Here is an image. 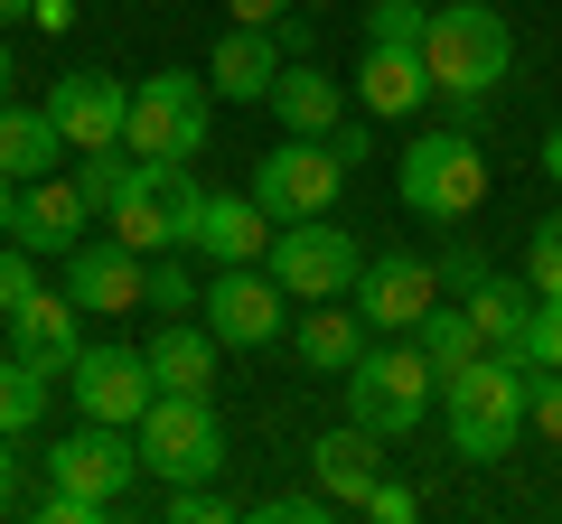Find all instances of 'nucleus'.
Listing matches in <instances>:
<instances>
[{
  "label": "nucleus",
  "instance_id": "nucleus-21",
  "mask_svg": "<svg viewBox=\"0 0 562 524\" xmlns=\"http://www.w3.org/2000/svg\"><path fill=\"white\" fill-rule=\"evenodd\" d=\"M469 319H479L487 356H525L535 365V282H497V272H487V282L469 291Z\"/></svg>",
  "mask_w": 562,
  "mask_h": 524
},
{
  "label": "nucleus",
  "instance_id": "nucleus-1",
  "mask_svg": "<svg viewBox=\"0 0 562 524\" xmlns=\"http://www.w3.org/2000/svg\"><path fill=\"white\" fill-rule=\"evenodd\" d=\"M422 66H431V94H441L450 113H479L506 84V66H516V38H506V20L487 0H450V10H431V29H422Z\"/></svg>",
  "mask_w": 562,
  "mask_h": 524
},
{
  "label": "nucleus",
  "instance_id": "nucleus-32",
  "mask_svg": "<svg viewBox=\"0 0 562 524\" xmlns=\"http://www.w3.org/2000/svg\"><path fill=\"white\" fill-rule=\"evenodd\" d=\"M525 282H535V300H562V206L535 225V243H525Z\"/></svg>",
  "mask_w": 562,
  "mask_h": 524
},
{
  "label": "nucleus",
  "instance_id": "nucleus-4",
  "mask_svg": "<svg viewBox=\"0 0 562 524\" xmlns=\"http://www.w3.org/2000/svg\"><path fill=\"white\" fill-rule=\"evenodd\" d=\"M394 187H403V206H413L422 225H469L487 206V160H479L469 132H422V141L403 150Z\"/></svg>",
  "mask_w": 562,
  "mask_h": 524
},
{
  "label": "nucleus",
  "instance_id": "nucleus-15",
  "mask_svg": "<svg viewBox=\"0 0 562 524\" xmlns=\"http://www.w3.org/2000/svg\"><path fill=\"white\" fill-rule=\"evenodd\" d=\"M140 291H150V253H132V243H76L66 253V300L94 309V319H122V309H140Z\"/></svg>",
  "mask_w": 562,
  "mask_h": 524
},
{
  "label": "nucleus",
  "instance_id": "nucleus-47",
  "mask_svg": "<svg viewBox=\"0 0 562 524\" xmlns=\"http://www.w3.org/2000/svg\"><path fill=\"white\" fill-rule=\"evenodd\" d=\"M20 10H38V0H0V20H20Z\"/></svg>",
  "mask_w": 562,
  "mask_h": 524
},
{
  "label": "nucleus",
  "instance_id": "nucleus-24",
  "mask_svg": "<svg viewBox=\"0 0 562 524\" xmlns=\"http://www.w3.org/2000/svg\"><path fill=\"white\" fill-rule=\"evenodd\" d=\"M291 346H301V365H310V375H347V365L366 356V309L301 300V319H291Z\"/></svg>",
  "mask_w": 562,
  "mask_h": 524
},
{
  "label": "nucleus",
  "instance_id": "nucleus-28",
  "mask_svg": "<svg viewBox=\"0 0 562 524\" xmlns=\"http://www.w3.org/2000/svg\"><path fill=\"white\" fill-rule=\"evenodd\" d=\"M38 412H47V375L10 346V356H0V431L20 441V431H38Z\"/></svg>",
  "mask_w": 562,
  "mask_h": 524
},
{
  "label": "nucleus",
  "instance_id": "nucleus-23",
  "mask_svg": "<svg viewBox=\"0 0 562 524\" xmlns=\"http://www.w3.org/2000/svg\"><path fill=\"white\" fill-rule=\"evenodd\" d=\"M357 103H366L375 122L422 113V103H431V66H422L413 47H366V66H357Z\"/></svg>",
  "mask_w": 562,
  "mask_h": 524
},
{
  "label": "nucleus",
  "instance_id": "nucleus-25",
  "mask_svg": "<svg viewBox=\"0 0 562 524\" xmlns=\"http://www.w3.org/2000/svg\"><path fill=\"white\" fill-rule=\"evenodd\" d=\"M140 356H150L160 394H216V328H198V319H160V338L140 346Z\"/></svg>",
  "mask_w": 562,
  "mask_h": 524
},
{
  "label": "nucleus",
  "instance_id": "nucleus-34",
  "mask_svg": "<svg viewBox=\"0 0 562 524\" xmlns=\"http://www.w3.org/2000/svg\"><path fill=\"white\" fill-rule=\"evenodd\" d=\"M525 431L562 441V365H535V403H525Z\"/></svg>",
  "mask_w": 562,
  "mask_h": 524
},
{
  "label": "nucleus",
  "instance_id": "nucleus-10",
  "mask_svg": "<svg viewBox=\"0 0 562 524\" xmlns=\"http://www.w3.org/2000/svg\"><path fill=\"white\" fill-rule=\"evenodd\" d=\"M338 187H347V160H338V141H291L272 150V160L254 169V197L272 206V225H301V216H328L338 206Z\"/></svg>",
  "mask_w": 562,
  "mask_h": 524
},
{
  "label": "nucleus",
  "instance_id": "nucleus-40",
  "mask_svg": "<svg viewBox=\"0 0 562 524\" xmlns=\"http://www.w3.org/2000/svg\"><path fill=\"white\" fill-rule=\"evenodd\" d=\"M535 365H562V300H535Z\"/></svg>",
  "mask_w": 562,
  "mask_h": 524
},
{
  "label": "nucleus",
  "instance_id": "nucleus-11",
  "mask_svg": "<svg viewBox=\"0 0 562 524\" xmlns=\"http://www.w3.org/2000/svg\"><path fill=\"white\" fill-rule=\"evenodd\" d=\"M66 394H76L85 422H122V431H132L140 412L160 403V375H150L140 346H85V356L66 365Z\"/></svg>",
  "mask_w": 562,
  "mask_h": 524
},
{
  "label": "nucleus",
  "instance_id": "nucleus-38",
  "mask_svg": "<svg viewBox=\"0 0 562 524\" xmlns=\"http://www.w3.org/2000/svg\"><path fill=\"white\" fill-rule=\"evenodd\" d=\"M357 515H375V524H413V487H403V478H375Z\"/></svg>",
  "mask_w": 562,
  "mask_h": 524
},
{
  "label": "nucleus",
  "instance_id": "nucleus-13",
  "mask_svg": "<svg viewBox=\"0 0 562 524\" xmlns=\"http://www.w3.org/2000/svg\"><path fill=\"white\" fill-rule=\"evenodd\" d=\"M431 300H441V272L422 253H375L357 272V309H366V328H384V338H413L422 319H431Z\"/></svg>",
  "mask_w": 562,
  "mask_h": 524
},
{
  "label": "nucleus",
  "instance_id": "nucleus-17",
  "mask_svg": "<svg viewBox=\"0 0 562 524\" xmlns=\"http://www.w3.org/2000/svg\"><path fill=\"white\" fill-rule=\"evenodd\" d=\"M272 76H281V38L272 29H244V20L206 57V94H225V103H272Z\"/></svg>",
  "mask_w": 562,
  "mask_h": 524
},
{
  "label": "nucleus",
  "instance_id": "nucleus-19",
  "mask_svg": "<svg viewBox=\"0 0 562 524\" xmlns=\"http://www.w3.org/2000/svg\"><path fill=\"white\" fill-rule=\"evenodd\" d=\"M272 235H281V225H272V206H262L254 187L198 206V253L206 262H262V253H272Z\"/></svg>",
  "mask_w": 562,
  "mask_h": 524
},
{
  "label": "nucleus",
  "instance_id": "nucleus-35",
  "mask_svg": "<svg viewBox=\"0 0 562 524\" xmlns=\"http://www.w3.org/2000/svg\"><path fill=\"white\" fill-rule=\"evenodd\" d=\"M225 515H235V505H225L206 478L198 487H169V524H225Z\"/></svg>",
  "mask_w": 562,
  "mask_h": 524
},
{
  "label": "nucleus",
  "instance_id": "nucleus-14",
  "mask_svg": "<svg viewBox=\"0 0 562 524\" xmlns=\"http://www.w3.org/2000/svg\"><path fill=\"white\" fill-rule=\"evenodd\" d=\"M47 478H57V487H76V497H103V505H113L122 487L140 478V441H132L122 422H85L76 441H57V449H47Z\"/></svg>",
  "mask_w": 562,
  "mask_h": 524
},
{
  "label": "nucleus",
  "instance_id": "nucleus-7",
  "mask_svg": "<svg viewBox=\"0 0 562 524\" xmlns=\"http://www.w3.org/2000/svg\"><path fill=\"white\" fill-rule=\"evenodd\" d=\"M206 76H179V66H160V76L132 84V132H122V150L132 160H198L206 150Z\"/></svg>",
  "mask_w": 562,
  "mask_h": 524
},
{
  "label": "nucleus",
  "instance_id": "nucleus-29",
  "mask_svg": "<svg viewBox=\"0 0 562 524\" xmlns=\"http://www.w3.org/2000/svg\"><path fill=\"white\" fill-rule=\"evenodd\" d=\"M132 179H140L132 150H76V187H85V206H94V216H113V206L132 197Z\"/></svg>",
  "mask_w": 562,
  "mask_h": 524
},
{
  "label": "nucleus",
  "instance_id": "nucleus-44",
  "mask_svg": "<svg viewBox=\"0 0 562 524\" xmlns=\"http://www.w3.org/2000/svg\"><path fill=\"white\" fill-rule=\"evenodd\" d=\"M10 478H20V459H10V431H0V505H10Z\"/></svg>",
  "mask_w": 562,
  "mask_h": 524
},
{
  "label": "nucleus",
  "instance_id": "nucleus-12",
  "mask_svg": "<svg viewBox=\"0 0 562 524\" xmlns=\"http://www.w3.org/2000/svg\"><path fill=\"white\" fill-rule=\"evenodd\" d=\"M47 122L66 132V150H122V132H132V84L103 76V66H76V76L47 84Z\"/></svg>",
  "mask_w": 562,
  "mask_h": 524
},
{
  "label": "nucleus",
  "instance_id": "nucleus-20",
  "mask_svg": "<svg viewBox=\"0 0 562 524\" xmlns=\"http://www.w3.org/2000/svg\"><path fill=\"white\" fill-rule=\"evenodd\" d=\"M310 468H319V487H328L338 505H366V487L384 478V431H366V422H338V431H319Z\"/></svg>",
  "mask_w": 562,
  "mask_h": 524
},
{
  "label": "nucleus",
  "instance_id": "nucleus-31",
  "mask_svg": "<svg viewBox=\"0 0 562 524\" xmlns=\"http://www.w3.org/2000/svg\"><path fill=\"white\" fill-rule=\"evenodd\" d=\"M140 309H160V319H188V309H198V282H188L179 253H150V291H140Z\"/></svg>",
  "mask_w": 562,
  "mask_h": 524
},
{
  "label": "nucleus",
  "instance_id": "nucleus-30",
  "mask_svg": "<svg viewBox=\"0 0 562 524\" xmlns=\"http://www.w3.org/2000/svg\"><path fill=\"white\" fill-rule=\"evenodd\" d=\"M422 29H431V0H375L366 10V47H413L422 57Z\"/></svg>",
  "mask_w": 562,
  "mask_h": 524
},
{
  "label": "nucleus",
  "instance_id": "nucleus-18",
  "mask_svg": "<svg viewBox=\"0 0 562 524\" xmlns=\"http://www.w3.org/2000/svg\"><path fill=\"white\" fill-rule=\"evenodd\" d=\"M76 319H85V309L66 300V291H38V300L10 309V338H20V356L38 365V375H66V365L85 356V328Z\"/></svg>",
  "mask_w": 562,
  "mask_h": 524
},
{
  "label": "nucleus",
  "instance_id": "nucleus-46",
  "mask_svg": "<svg viewBox=\"0 0 562 524\" xmlns=\"http://www.w3.org/2000/svg\"><path fill=\"white\" fill-rule=\"evenodd\" d=\"M10 76H20V66H10V47H0V103H10Z\"/></svg>",
  "mask_w": 562,
  "mask_h": 524
},
{
  "label": "nucleus",
  "instance_id": "nucleus-2",
  "mask_svg": "<svg viewBox=\"0 0 562 524\" xmlns=\"http://www.w3.org/2000/svg\"><path fill=\"white\" fill-rule=\"evenodd\" d=\"M525 403H535V365L525 356H469V375L441 384V422L460 459H506L525 431Z\"/></svg>",
  "mask_w": 562,
  "mask_h": 524
},
{
  "label": "nucleus",
  "instance_id": "nucleus-42",
  "mask_svg": "<svg viewBox=\"0 0 562 524\" xmlns=\"http://www.w3.org/2000/svg\"><path fill=\"white\" fill-rule=\"evenodd\" d=\"M29 20H38V29H76V0H38Z\"/></svg>",
  "mask_w": 562,
  "mask_h": 524
},
{
  "label": "nucleus",
  "instance_id": "nucleus-9",
  "mask_svg": "<svg viewBox=\"0 0 562 524\" xmlns=\"http://www.w3.org/2000/svg\"><path fill=\"white\" fill-rule=\"evenodd\" d=\"M198 309H206V328H216V346H272L301 300L272 282V262H225L216 291H206Z\"/></svg>",
  "mask_w": 562,
  "mask_h": 524
},
{
  "label": "nucleus",
  "instance_id": "nucleus-26",
  "mask_svg": "<svg viewBox=\"0 0 562 524\" xmlns=\"http://www.w3.org/2000/svg\"><path fill=\"white\" fill-rule=\"evenodd\" d=\"M272 113H281V132L328 141V132H338V113H347V94L319 76V66H281V76H272Z\"/></svg>",
  "mask_w": 562,
  "mask_h": 524
},
{
  "label": "nucleus",
  "instance_id": "nucleus-22",
  "mask_svg": "<svg viewBox=\"0 0 562 524\" xmlns=\"http://www.w3.org/2000/svg\"><path fill=\"white\" fill-rule=\"evenodd\" d=\"M76 150H66V132L47 122V103H0V179H47V169H66Z\"/></svg>",
  "mask_w": 562,
  "mask_h": 524
},
{
  "label": "nucleus",
  "instance_id": "nucleus-16",
  "mask_svg": "<svg viewBox=\"0 0 562 524\" xmlns=\"http://www.w3.org/2000/svg\"><path fill=\"white\" fill-rule=\"evenodd\" d=\"M85 225H94V206H85V187H76V169H47V179H29L20 187V225H10V243H29V253H76L85 243Z\"/></svg>",
  "mask_w": 562,
  "mask_h": 524
},
{
  "label": "nucleus",
  "instance_id": "nucleus-36",
  "mask_svg": "<svg viewBox=\"0 0 562 524\" xmlns=\"http://www.w3.org/2000/svg\"><path fill=\"white\" fill-rule=\"evenodd\" d=\"M431 272H441V282H450V291H460V300H469V291H479V282H487V253H479V243H469V235H460V243H450V253H441V262H431Z\"/></svg>",
  "mask_w": 562,
  "mask_h": 524
},
{
  "label": "nucleus",
  "instance_id": "nucleus-43",
  "mask_svg": "<svg viewBox=\"0 0 562 524\" xmlns=\"http://www.w3.org/2000/svg\"><path fill=\"white\" fill-rule=\"evenodd\" d=\"M20 225V179H0V235Z\"/></svg>",
  "mask_w": 562,
  "mask_h": 524
},
{
  "label": "nucleus",
  "instance_id": "nucleus-5",
  "mask_svg": "<svg viewBox=\"0 0 562 524\" xmlns=\"http://www.w3.org/2000/svg\"><path fill=\"white\" fill-rule=\"evenodd\" d=\"M198 206H206V187L188 179V160H140L132 197L103 216V235L132 243V253H179V243H198Z\"/></svg>",
  "mask_w": 562,
  "mask_h": 524
},
{
  "label": "nucleus",
  "instance_id": "nucleus-3",
  "mask_svg": "<svg viewBox=\"0 0 562 524\" xmlns=\"http://www.w3.org/2000/svg\"><path fill=\"white\" fill-rule=\"evenodd\" d=\"M431 403H441V375H431V356H422L413 338L366 346V356L347 365V422L384 431V441H403V431H413Z\"/></svg>",
  "mask_w": 562,
  "mask_h": 524
},
{
  "label": "nucleus",
  "instance_id": "nucleus-41",
  "mask_svg": "<svg viewBox=\"0 0 562 524\" xmlns=\"http://www.w3.org/2000/svg\"><path fill=\"white\" fill-rule=\"evenodd\" d=\"M225 10H235L244 29H281V20H291V0H225Z\"/></svg>",
  "mask_w": 562,
  "mask_h": 524
},
{
  "label": "nucleus",
  "instance_id": "nucleus-27",
  "mask_svg": "<svg viewBox=\"0 0 562 524\" xmlns=\"http://www.w3.org/2000/svg\"><path fill=\"white\" fill-rule=\"evenodd\" d=\"M413 346H422V356H431V375H469V356H487V346H479V319H469V300H431V319H422L413 328Z\"/></svg>",
  "mask_w": 562,
  "mask_h": 524
},
{
  "label": "nucleus",
  "instance_id": "nucleus-39",
  "mask_svg": "<svg viewBox=\"0 0 562 524\" xmlns=\"http://www.w3.org/2000/svg\"><path fill=\"white\" fill-rule=\"evenodd\" d=\"M47 524H94L103 515V497H76V487H47V505H38Z\"/></svg>",
  "mask_w": 562,
  "mask_h": 524
},
{
  "label": "nucleus",
  "instance_id": "nucleus-33",
  "mask_svg": "<svg viewBox=\"0 0 562 524\" xmlns=\"http://www.w3.org/2000/svg\"><path fill=\"white\" fill-rule=\"evenodd\" d=\"M20 300H38V253H29V243H0V319Z\"/></svg>",
  "mask_w": 562,
  "mask_h": 524
},
{
  "label": "nucleus",
  "instance_id": "nucleus-45",
  "mask_svg": "<svg viewBox=\"0 0 562 524\" xmlns=\"http://www.w3.org/2000/svg\"><path fill=\"white\" fill-rule=\"evenodd\" d=\"M543 169H553V179H562V122H553V141H543Z\"/></svg>",
  "mask_w": 562,
  "mask_h": 524
},
{
  "label": "nucleus",
  "instance_id": "nucleus-37",
  "mask_svg": "<svg viewBox=\"0 0 562 524\" xmlns=\"http://www.w3.org/2000/svg\"><path fill=\"white\" fill-rule=\"evenodd\" d=\"M328 505H338L328 487H301V497H262L254 515H262V524H310V515H328Z\"/></svg>",
  "mask_w": 562,
  "mask_h": 524
},
{
  "label": "nucleus",
  "instance_id": "nucleus-8",
  "mask_svg": "<svg viewBox=\"0 0 562 524\" xmlns=\"http://www.w3.org/2000/svg\"><path fill=\"white\" fill-rule=\"evenodd\" d=\"M262 262H272V282L291 291V300H347V291H357V272H366L357 235H338L328 216H301V225H281Z\"/></svg>",
  "mask_w": 562,
  "mask_h": 524
},
{
  "label": "nucleus",
  "instance_id": "nucleus-6",
  "mask_svg": "<svg viewBox=\"0 0 562 524\" xmlns=\"http://www.w3.org/2000/svg\"><path fill=\"white\" fill-rule=\"evenodd\" d=\"M132 441H140V468L169 478V487H198V478L225 468V422H216L206 394H160V403L132 422Z\"/></svg>",
  "mask_w": 562,
  "mask_h": 524
}]
</instances>
